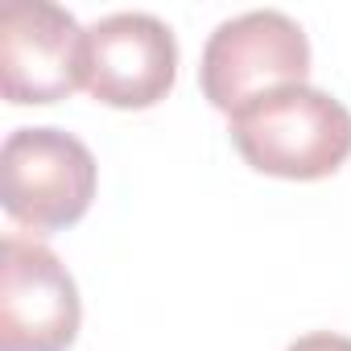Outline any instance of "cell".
<instances>
[{
  "label": "cell",
  "instance_id": "obj_7",
  "mask_svg": "<svg viewBox=\"0 0 351 351\" xmlns=\"http://www.w3.org/2000/svg\"><path fill=\"white\" fill-rule=\"evenodd\" d=\"M285 351H351V339L347 335H335V330H314V335L293 339Z\"/></svg>",
  "mask_w": 351,
  "mask_h": 351
},
{
  "label": "cell",
  "instance_id": "obj_3",
  "mask_svg": "<svg viewBox=\"0 0 351 351\" xmlns=\"http://www.w3.org/2000/svg\"><path fill=\"white\" fill-rule=\"evenodd\" d=\"M310 75L306 29L281 9H252L223 25L203 46L199 83L211 108L240 112L256 95L298 87Z\"/></svg>",
  "mask_w": 351,
  "mask_h": 351
},
{
  "label": "cell",
  "instance_id": "obj_4",
  "mask_svg": "<svg viewBox=\"0 0 351 351\" xmlns=\"http://www.w3.org/2000/svg\"><path fill=\"white\" fill-rule=\"evenodd\" d=\"M87 79V29L58 5L13 0L0 9V91L13 108L58 104Z\"/></svg>",
  "mask_w": 351,
  "mask_h": 351
},
{
  "label": "cell",
  "instance_id": "obj_6",
  "mask_svg": "<svg viewBox=\"0 0 351 351\" xmlns=\"http://www.w3.org/2000/svg\"><path fill=\"white\" fill-rule=\"evenodd\" d=\"M178 79V42L153 13H112L87 29V79L95 104L141 112L161 104Z\"/></svg>",
  "mask_w": 351,
  "mask_h": 351
},
{
  "label": "cell",
  "instance_id": "obj_5",
  "mask_svg": "<svg viewBox=\"0 0 351 351\" xmlns=\"http://www.w3.org/2000/svg\"><path fill=\"white\" fill-rule=\"evenodd\" d=\"M83 302L71 269L29 236L0 244V351H66Z\"/></svg>",
  "mask_w": 351,
  "mask_h": 351
},
{
  "label": "cell",
  "instance_id": "obj_2",
  "mask_svg": "<svg viewBox=\"0 0 351 351\" xmlns=\"http://www.w3.org/2000/svg\"><path fill=\"white\" fill-rule=\"evenodd\" d=\"M99 165L91 149L62 128H17L0 149V203L9 219L42 232L75 228L95 199Z\"/></svg>",
  "mask_w": 351,
  "mask_h": 351
},
{
  "label": "cell",
  "instance_id": "obj_1",
  "mask_svg": "<svg viewBox=\"0 0 351 351\" xmlns=\"http://www.w3.org/2000/svg\"><path fill=\"white\" fill-rule=\"evenodd\" d=\"M232 145L240 157L269 178L318 182L351 157V112L330 91L310 83L256 95L228 116Z\"/></svg>",
  "mask_w": 351,
  "mask_h": 351
}]
</instances>
